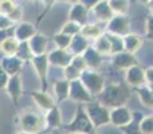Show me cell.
Returning <instances> with one entry per match:
<instances>
[{
	"label": "cell",
	"instance_id": "obj_1",
	"mask_svg": "<svg viewBox=\"0 0 153 134\" xmlns=\"http://www.w3.org/2000/svg\"><path fill=\"white\" fill-rule=\"evenodd\" d=\"M130 97V91L120 83H111L109 86H105L102 93L100 94V101L98 102L108 107L109 110L118 106H124L126 101Z\"/></svg>",
	"mask_w": 153,
	"mask_h": 134
},
{
	"label": "cell",
	"instance_id": "obj_2",
	"mask_svg": "<svg viewBox=\"0 0 153 134\" xmlns=\"http://www.w3.org/2000/svg\"><path fill=\"white\" fill-rule=\"evenodd\" d=\"M18 125L20 132L28 134H43L45 132V115L39 114L32 109L24 110L18 117Z\"/></svg>",
	"mask_w": 153,
	"mask_h": 134
},
{
	"label": "cell",
	"instance_id": "obj_3",
	"mask_svg": "<svg viewBox=\"0 0 153 134\" xmlns=\"http://www.w3.org/2000/svg\"><path fill=\"white\" fill-rule=\"evenodd\" d=\"M62 130L66 133H83V134H95V127L91 124L86 110L85 105H78L76 113L74 118L69 122L67 125L62 126Z\"/></svg>",
	"mask_w": 153,
	"mask_h": 134
},
{
	"label": "cell",
	"instance_id": "obj_4",
	"mask_svg": "<svg viewBox=\"0 0 153 134\" xmlns=\"http://www.w3.org/2000/svg\"><path fill=\"white\" fill-rule=\"evenodd\" d=\"M85 110L95 129L110 124V110L103 105H101L98 101H91V102L86 103Z\"/></svg>",
	"mask_w": 153,
	"mask_h": 134
},
{
	"label": "cell",
	"instance_id": "obj_5",
	"mask_svg": "<svg viewBox=\"0 0 153 134\" xmlns=\"http://www.w3.org/2000/svg\"><path fill=\"white\" fill-rule=\"evenodd\" d=\"M79 79H81L82 84L86 87V90L90 93V95H91L93 98L100 97V94L102 93L103 87H105V78L95 70L86 68V70L81 74Z\"/></svg>",
	"mask_w": 153,
	"mask_h": 134
},
{
	"label": "cell",
	"instance_id": "obj_6",
	"mask_svg": "<svg viewBox=\"0 0 153 134\" xmlns=\"http://www.w3.org/2000/svg\"><path fill=\"white\" fill-rule=\"evenodd\" d=\"M69 99L74 101V102H78V105H86V103L91 102L93 97L86 90V87L82 84L81 79H75V81H70Z\"/></svg>",
	"mask_w": 153,
	"mask_h": 134
},
{
	"label": "cell",
	"instance_id": "obj_7",
	"mask_svg": "<svg viewBox=\"0 0 153 134\" xmlns=\"http://www.w3.org/2000/svg\"><path fill=\"white\" fill-rule=\"evenodd\" d=\"M31 63L36 71L38 76L40 79L42 84V91H47V71H48V56L47 54L42 55H34L31 58Z\"/></svg>",
	"mask_w": 153,
	"mask_h": 134
},
{
	"label": "cell",
	"instance_id": "obj_8",
	"mask_svg": "<svg viewBox=\"0 0 153 134\" xmlns=\"http://www.w3.org/2000/svg\"><path fill=\"white\" fill-rule=\"evenodd\" d=\"M108 32L124 38L130 32V20L126 15H114L110 21H108Z\"/></svg>",
	"mask_w": 153,
	"mask_h": 134
},
{
	"label": "cell",
	"instance_id": "obj_9",
	"mask_svg": "<svg viewBox=\"0 0 153 134\" xmlns=\"http://www.w3.org/2000/svg\"><path fill=\"white\" fill-rule=\"evenodd\" d=\"M87 68L86 63H85V59L82 55H74L69 64L63 68L65 73V79L67 81H75V79H79L81 74L83 73Z\"/></svg>",
	"mask_w": 153,
	"mask_h": 134
},
{
	"label": "cell",
	"instance_id": "obj_10",
	"mask_svg": "<svg viewBox=\"0 0 153 134\" xmlns=\"http://www.w3.org/2000/svg\"><path fill=\"white\" fill-rule=\"evenodd\" d=\"M133 118V113L126 106H118L110 110V124L116 127H122L128 125Z\"/></svg>",
	"mask_w": 153,
	"mask_h": 134
},
{
	"label": "cell",
	"instance_id": "obj_11",
	"mask_svg": "<svg viewBox=\"0 0 153 134\" xmlns=\"http://www.w3.org/2000/svg\"><path fill=\"white\" fill-rule=\"evenodd\" d=\"M47 56H48V63L50 64H53V66H55V67L65 68L70 62H71V59L74 55L67 50L55 48V50H53L51 53H48Z\"/></svg>",
	"mask_w": 153,
	"mask_h": 134
},
{
	"label": "cell",
	"instance_id": "obj_12",
	"mask_svg": "<svg viewBox=\"0 0 153 134\" xmlns=\"http://www.w3.org/2000/svg\"><path fill=\"white\" fill-rule=\"evenodd\" d=\"M10 98L12 99L13 105H18L19 98L23 94V90H22V79H20V74H16V75L10 76V81H8L7 86H5Z\"/></svg>",
	"mask_w": 153,
	"mask_h": 134
},
{
	"label": "cell",
	"instance_id": "obj_13",
	"mask_svg": "<svg viewBox=\"0 0 153 134\" xmlns=\"http://www.w3.org/2000/svg\"><path fill=\"white\" fill-rule=\"evenodd\" d=\"M125 78H126L128 83H129L132 87H134V89H137V87H140V86H144V83H146L145 82V71L138 66V64L128 68Z\"/></svg>",
	"mask_w": 153,
	"mask_h": 134
},
{
	"label": "cell",
	"instance_id": "obj_14",
	"mask_svg": "<svg viewBox=\"0 0 153 134\" xmlns=\"http://www.w3.org/2000/svg\"><path fill=\"white\" fill-rule=\"evenodd\" d=\"M137 63V59H136L134 54L126 53V51H122L120 54L113 55V66L118 70H128V68L136 66Z\"/></svg>",
	"mask_w": 153,
	"mask_h": 134
},
{
	"label": "cell",
	"instance_id": "obj_15",
	"mask_svg": "<svg viewBox=\"0 0 153 134\" xmlns=\"http://www.w3.org/2000/svg\"><path fill=\"white\" fill-rule=\"evenodd\" d=\"M31 97H32V99L35 101V103H36L42 110H45L46 113L53 110L56 106L55 99H54L47 91H42V90H40V91H32Z\"/></svg>",
	"mask_w": 153,
	"mask_h": 134
},
{
	"label": "cell",
	"instance_id": "obj_16",
	"mask_svg": "<svg viewBox=\"0 0 153 134\" xmlns=\"http://www.w3.org/2000/svg\"><path fill=\"white\" fill-rule=\"evenodd\" d=\"M35 34H36L35 26H32L31 23H27V21H20V23L13 28V36H15L20 43L28 42Z\"/></svg>",
	"mask_w": 153,
	"mask_h": 134
},
{
	"label": "cell",
	"instance_id": "obj_17",
	"mask_svg": "<svg viewBox=\"0 0 153 134\" xmlns=\"http://www.w3.org/2000/svg\"><path fill=\"white\" fill-rule=\"evenodd\" d=\"M47 43H48L47 36L40 34V32H36V34L28 40V46H30V50H31L32 55H42V54H46Z\"/></svg>",
	"mask_w": 153,
	"mask_h": 134
},
{
	"label": "cell",
	"instance_id": "obj_18",
	"mask_svg": "<svg viewBox=\"0 0 153 134\" xmlns=\"http://www.w3.org/2000/svg\"><path fill=\"white\" fill-rule=\"evenodd\" d=\"M91 10H93V12H94L97 20H100V21L108 23V21H110L114 16V13H113V11H111L110 5H109L108 0H101L100 3H97V4L91 8Z\"/></svg>",
	"mask_w": 153,
	"mask_h": 134
},
{
	"label": "cell",
	"instance_id": "obj_19",
	"mask_svg": "<svg viewBox=\"0 0 153 134\" xmlns=\"http://www.w3.org/2000/svg\"><path fill=\"white\" fill-rule=\"evenodd\" d=\"M0 63L10 76L20 74L22 67H23V62L18 56H4L3 59H0Z\"/></svg>",
	"mask_w": 153,
	"mask_h": 134
},
{
	"label": "cell",
	"instance_id": "obj_20",
	"mask_svg": "<svg viewBox=\"0 0 153 134\" xmlns=\"http://www.w3.org/2000/svg\"><path fill=\"white\" fill-rule=\"evenodd\" d=\"M82 56H83L87 68H90V70L97 71L98 68L102 66V55H100V54L95 51L94 47H90L89 46V47L86 48V51L82 54Z\"/></svg>",
	"mask_w": 153,
	"mask_h": 134
},
{
	"label": "cell",
	"instance_id": "obj_21",
	"mask_svg": "<svg viewBox=\"0 0 153 134\" xmlns=\"http://www.w3.org/2000/svg\"><path fill=\"white\" fill-rule=\"evenodd\" d=\"M45 122H46V132L47 130H56L62 127V115L61 110L58 106L53 109V110L47 111L45 114Z\"/></svg>",
	"mask_w": 153,
	"mask_h": 134
},
{
	"label": "cell",
	"instance_id": "obj_22",
	"mask_svg": "<svg viewBox=\"0 0 153 134\" xmlns=\"http://www.w3.org/2000/svg\"><path fill=\"white\" fill-rule=\"evenodd\" d=\"M87 15H89V10L85 5H82L79 1H76L71 7L69 13V20H73L75 23L85 26L87 23Z\"/></svg>",
	"mask_w": 153,
	"mask_h": 134
},
{
	"label": "cell",
	"instance_id": "obj_23",
	"mask_svg": "<svg viewBox=\"0 0 153 134\" xmlns=\"http://www.w3.org/2000/svg\"><path fill=\"white\" fill-rule=\"evenodd\" d=\"M19 46H20V42L15 36H10L0 42V51L4 54V56H15Z\"/></svg>",
	"mask_w": 153,
	"mask_h": 134
},
{
	"label": "cell",
	"instance_id": "obj_24",
	"mask_svg": "<svg viewBox=\"0 0 153 134\" xmlns=\"http://www.w3.org/2000/svg\"><path fill=\"white\" fill-rule=\"evenodd\" d=\"M143 118L144 115L141 113H133L132 121L128 125H125V126L120 127V130L124 134H143V132H141V121H143Z\"/></svg>",
	"mask_w": 153,
	"mask_h": 134
},
{
	"label": "cell",
	"instance_id": "obj_25",
	"mask_svg": "<svg viewBox=\"0 0 153 134\" xmlns=\"http://www.w3.org/2000/svg\"><path fill=\"white\" fill-rule=\"evenodd\" d=\"M124 46H125V51H126V53L136 54L140 50L141 46H143V38L136 34L129 32L128 35L124 36Z\"/></svg>",
	"mask_w": 153,
	"mask_h": 134
},
{
	"label": "cell",
	"instance_id": "obj_26",
	"mask_svg": "<svg viewBox=\"0 0 153 134\" xmlns=\"http://www.w3.org/2000/svg\"><path fill=\"white\" fill-rule=\"evenodd\" d=\"M87 47H89L87 39L83 36V35H81V32H79L78 35L73 36L69 48H70V53H71L73 55H82V54L86 51Z\"/></svg>",
	"mask_w": 153,
	"mask_h": 134
},
{
	"label": "cell",
	"instance_id": "obj_27",
	"mask_svg": "<svg viewBox=\"0 0 153 134\" xmlns=\"http://www.w3.org/2000/svg\"><path fill=\"white\" fill-rule=\"evenodd\" d=\"M54 91L56 95V103L63 102L65 99L69 98L70 94V81H67V79L56 81L54 83Z\"/></svg>",
	"mask_w": 153,
	"mask_h": 134
},
{
	"label": "cell",
	"instance_id": "obj_28",
	"mask_svg": "<svg viewBox=\"0 0 153 134\" xmlns=\"http://www.w3.org/2000/svg\"><path fill=\"white\" fill-rule=\"evenodd\" d=\"M94 48L100 55L105 56V55H111V47H110V42H109L106 34L101 35L100 38H97L94 42Z\"/></svg>",
	"mask_w": 153,
	"mask_h": 134
},
{
	"label": "cell",
	"instance_id": "obj_29",
	"mask_svg": "<svg viewBox=\"0 0 153 134\" xmlns=\"http://www.w3.org/2000/svg\"><path fill=\"white\" fill-rule=\"evenodd\" d=\"M81 35H83L86 39H97L101 35H103V30H102V27H100L98 24L86 23L85 26H82Z\"/></svg>",
	"mask_w": 153,
	"mask_h": 134
},
{
	"label": "cell",
	"instance_id": "obj_30",
	"mask_svg": "<svg viewBox=\"0 0 153 134\" xmlns=\"http://www.w3.org/2000/svg\"><path fill=\"white\" fill-rule=\"evenodd\" d=\"M137 95L140 98V102L143 103L145 107L153 109V93L149 90L148 86H140L136 89Z\"/></svg>",
	"mask_w": 153,
	"mask_h": 134
},
{
	"label": "cell",
	"instance_id": "obj_31",
	"mask_svg": "<svg viewBox=\"0 0 153 134\" xmlns=\"http://www.w3.org/2000/svg\"><path fill=\"white\" fill-rule=\"evenodd\" d=\"M109 42H110V47H111V55H116V54H120L122 51H125V46H124V38L118 36V35H114L108 32L106 34Z\"/></svg>",
	"mask_w": 153,
	"mask_h": 134
},
{
	"label": "cell",
	"instance_id": "obj_32",
	"mask_svg": "<svg viewBox=\"0 0 153 134\" xmlns=\"http://www.w3.org/2000/svg\"><path fill=\"white\" fill-rule=\"evenodd\" d=\"M114 15H126L129 11V0H108Z\"/></svg>",
	"mask_w": 153,
	"mask_h": 134
},
{
	"label": "cell",
	"instance_id": "obj_33",
	"mask_svg": "<svg viewBox=\"0 0 153 134\" xmlns=\"http://www.w3.org/2000/svg\"><path fill=\"white\" fill-rule=\"evenodd\" d=\"M19 59H20L22 62H26V61H31V58L34 55H32L31 50H30V46H28V42H22L20 46H19L18 48V53H16V55Z\"/></svg>",
	"mask_w": 153,
	"mask_h": 134
},
{
	"label": "cell",
	"instance_id": "obj_34",
	"mask_svg": "<svg viewBox=\"0 0 153 134\" xmlns=\"http://www.w3.org/2000/svg\"><path fill=\"white\" fill-rule=\"evenodd\" d=\"M81 28H82L81 24L75 23V21H73V20H69L62 27L61 32L65 35H69V36H75V35H78L79 32H81Z\"/></svg>",
	"mask_w": 153,
	"mask_h": 134
},
{
	"label": "cell",
	"instance_id": "obj_35",
	"mask_svg": "<svg viewBox=\"0 0 153 134\" xmlns=\"http://www.w3.org/2000/svg\"><path fill=\"white\" fill-rule=\"evenodd\" d=\"M73 36H69V35H65L62 32L56 34L54 36V42H55L56 48H62V50H66V48L70 47V43H71Z\"/></svg>",
	"mask_w": 153,
	"mask_h": 134
},
{
	"label": "cell",
	"instance_id": "obj_36",
	"mask_svg": "<svg viewBox=\"0 0 153 134\" xmlns=\"http://www.w3.org/2000/svg\"><path fill=\"white\" fill-rule=\"evenodd\" d=\"M19 5L16 4L15 0H0V13L3 15H10L18 8Z\"/></svg>",
	"mask_w": 153,
	"mask_h": 134
},
{
	"label": "cell",
	"instance_id": "obj_37",
	"mask_svg": "<svg viewBox=\"0 0 153 134\" xmlns=\"http://www.w3.org/2000/svg\"><path fill=\"white\" fill-rule=\"evenodd\" d=\"M141 132L143 134H153V115H146L143 118Z\"/></svg>",
	"mask_w": 153,
	"mask_h": 134
},
{
	"label": "cell",
	"instance_id": "obj_38",
	"mask_svg": "<svg viewBox=\"0 0 153 134\" xmlns=\"http://www.w3.org/2000/svg\"><path fill=\"white\" fill-rule=\"evenodd\" d=\"M13 21L8 18L7 15H3L0 13V31H10V30H13Z\"/></svg>",
	"mask_w": 153,
	"mask_h": 134
},
{
	"label": "cell",
	"instance_id": "obj_39",
	"mask_svg": "<svg viewBox=\"0 0 153 134\" xmlns=\"http://www.w3.org/2000/svg\"><path fill=\"white\" fill-rule=\"evenodd\" d=\"M145 30H146V38H148L149 40H153V16L152 15L146 18Z\"/></svg>",
	"mask_w": 153,
	"mask_h": 134
},
{
	"label": "cell",
	"instance_id": "obj_40",
	"mask_svg": "<svg viewBox=\"0 0 153 134\" xmlns=\"http://www.w3.org/2000/svg\"><path fill=\"white\" fill-rule=\"evenodd\" d=\"M8 81H10V75L5 73V70L1 67V63H0V89H5Z\"/></svg>",
	"mask_w": 153,
	"mask_h": 134
},
{
	"label": "cell",
	"instance_id": "obj_41",
	"mask_svg": "<svg viewBox=\"0 0 153 134\" xmlns=\"http://www.w3.org/2000/svg\"><path fill=\"white\" fill-rule=\"evenodd\" d=\"M22 16H23V10H22L20 7H18L12 13H10V15H8V18H10L13 23H18V21L22 20Z\"/></svg>",
	"mask_w": 153,
	"mask_h": 134
},
{
	"label": "cell",
	"instance_id": "obj_42",
	"mask_svg": "<svg viewBox=\"0 0 153 134\" xmlns=\"http://www.w3.org/2000/svg\"><path fill=\"white\" fill-rule=\"evenodd\" d=\"M78 1L81 3L82 5H85V7H86L87 10L90 11V10H91L93 7H94L95 4H97V3H100L101 0H78Z\"/></svg>",
	"mask_w": 153,
	"mask_h": 134
},
{
	"label": "cell",
	"instance_id": "obj_43",
	"mask_svg": "<svg viewBox=\"0 0 153 134\" xmlns=\"http://www.w3.org/2000/svg\"><path fill=\"white\" fill-rule=\"evenodd\" d=\"M145 82L148 84L153 83V67L148 68V70H145Z\"/></svg>",
	"mask_w": 153,
	"mask_h": 134
},
{
	"label": "cell",
	"instance_id": "obj_44",
	"mask_svg": "<svg viewBox=\"0 0 153 134\" xmlns=\"http://www.w3.org/2000/svg\"><path fill=\"white\" fill-rule=\"evenodd\" d=\"M42 1H43V4L46 5V11H47V10H50V8L53 7L54 3H55L56 0H42Z\"/></svg>",
	"mask_w": 153,
	"mask_h": 134
},
{
	"label": "cell",
	"instance_id": "obj_45",
	"mask_svg": "<svg viewBox=\"0 0 153 134\" xmlns=\"http://www.w3.org/2000/svg\"><path fill=\"white\" fill-rule=\"evenodd\" d=\"M146 7H148V10H149V12H151V15L153 16V0H151V1L146 4Z\"/></svg>",
	"mask_w": 153,
	"mask_h": 134
},
{
	"label": "cell",
	"instance_id": "obj_46",
	"mask_svg": "<svg viewBox=\"0 0 153 134\" xmlns=\"http://www.w3.org/2000/svg\"><path fill=\"white\" fill-rule=\"evenodd\" d=\"M53 134H65V132H62V130L56 129V130H54V133H53Z\"/></svg>",
	"mask_w": 153,
	"mask_h": 134
},
{
	"label": "cell",
	"instance_id": "obj_47",
	"mask_svg": "<svg viewBox=\"0 0 153 134\" xmlns=\"http://www.w3.org/2000/svg\"><path fill=\"white\" fill-rule=\"evenodd\" d=\"M61 1H67V3H74V4H75V3H76V1H78V0H61Z\"/></svg>",
	"mask_w": 153,
	"mask_h": 134
},
{
	"label": "cell",
	"instance_id": "obj_48",
	"mask_svg": "<svg viewBox=\"0 0 153 134\" xmlns=\"http://www.w3.org/2000/svg\"><path fill=\"white\" fill-rule=\"evenodd\" d=\"M138 1H141V3H144V4H148L151 0H138Z\"/></svg>",
	"mask_w": 153,
	"mask_h": 134
},
{
	"label": "cell",
	"instance_id": "obj_49",
	"mask_svg": "<svg viewBox=\"0 0 153 134\" xmlns=\"http://www.w3.org/2000/svg\"><path fill=\"white\" fill-rule=\"evenodd\" d=\"M148 87H149V90L153 93V83H151V84H148Z\"/></svg>",
	"mask_w": 153,
	"mask_h": 134
},
{
	"label": "cell",
	"instance_id": "obj_50",
	"mask_svg": "<svg viewBox=\"0 0 153 134\" xmlns=\"http://www.w3.org/2000/svg\"><path fill=\"white\" fill-rule=\"evenodd\" d=\"M66 134H83V133H66Z\"/></svg>",
	"mask_w": 153,
	"mask_h": 134
},
{
	"label": "cell",
	"instance_id": "obj_51",
	"mask_svg": "<svg viewBox=\"0 0 153 134\" xmlns=\"http://www.w3.org/2000/svg\"><path fill=\"white\" fill-rule=\"evenodd\" d=\"M18 134H28V133H23V132H19Z\"/></svg>",
	"mask_w": 153,
	"mask_h": 134
}]
</instances>
